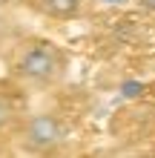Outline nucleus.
<instances>
[{"instance_id":"obj_3","label":"nucleus","mask_w":155,"mask_h":158,"mask_svg":"<svg viewBox=\"0 0 155 158\" xmlns=\"http://www.w3.org/2000/svg\"><path fill=\"white\" fill-rule=\"evenodd\" d=\"M86 0H40V9L49 17H58V20H69V17H78L80 9H84Z\"/></svg>"},{"instance_id":"obj_6","label":"nucleus","mask_w":155,"mask_h":158,"mask_svg":"<svg viewBox=\"0 0 155 158\" xmlns=\"http://www.w3.org/2000/svg\"><path fill=\"white\" fill-rule=\"evenodd\" d=\"M3 3H9V0H0V6H3Z\"/></svg>"},{"instance_id":"obj_1","label":"nucleus","mask_w":155,"mask_h":158,"mask_svg":"<svg viewBox=\"0 0 155 158\" xmlns=\"http://www.w3.org/2000/svg\"><path fill=\"white\" fill-rule=\"evenodd\" d=\"M63 66H66V58H63V52L58 46L49 40H38L20 55L14 69L20 78L32 81V83H52L63 75Z\"/></svg>"},{"instance_id":"obj_4","label":"nucleus","mask_w":155,"mask_h":158,"mask_svg":"<svg viewBox=\"0 0 155 158\" xmlns=\"http://www.w3.org/2000/svg\"><path fill=\"white\" fill-rule=\"evenodd\" d=\"M9 121H12V106H9L6 101H0V129H3Z\"/></svg>"},{"instance_id":"obj_5","label":"nucleus","mask_w":155,"mask_h":158,"mask_svg":"<svg viewBox=\"0 0 155 158\" xmlns=\"http://www.w3.org/2000/svg\"><path fill=\"white\" fill-rule=\"evenodd\" d=\"M141 9H147V12H155V0H135Z\"/></svg>"},{"instance_id":"obj_2","label":"nucleus","mask_w":155,"mask_h":158,"mask_svg":"<svg viewBox=\"0 0 155 158\" xmlns=\"http://www.w3.org/2000/svg\"><path fill=\"white\" fill-rule=\"evenodd\" d=\"M26 147L35 152H55L58 147L66 141V127H63V121L58 115H35L29 118V124H26Z\"/></svg>"}]
</instances>
